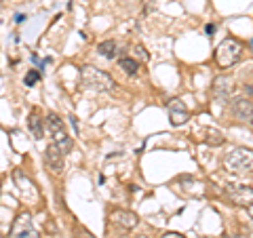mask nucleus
I'll return each instance as SVG.
<instances>
[{
  "label": "nucleus",
  "mask_w": 253,
  "mask_h": 238,
  "mask_svg": "<svg viewBox=\"0 0 253 238\" xmlns=\"http://www.w3.org/2000/svg\"><path fill=\"white\" fill-rule=\"evenodd\" d=\"M81 78H83V84L91 91L110 93V91H114V86H116L112 76L106 74L104 70H99V68H93V66H84L81 70Z\"/></svg>",
  "instance_id": "f257e3e1"
},
{
  "label": "nucleus",
  "mask_w": 253,
  "mask_h": 238,
  "mask_svg": "<svg viewBox=\"0 0 253 238\" xmlns=\"http://www.w3.org/2000/svg\"><path fill=\"white\" fill-rule=\"evenodd\" d=\"M224 169L228 173H251L253 171V150L234 148L224 156Z\"/></svg>",
  "instance_id": "f03ea898"
},
{
  "label": "nucleus",
  "mask_w": 253,
  "mask_h": 238,
  "mask_svg": "<svg viewBox=\"0 0 253 238\" xmlns=\"http://www.w3.org/2000/svg\"><path fill=\"white\" fill-rule=\"evenodd\" d=\"M44 126L46 131H49V137L53 139V144L57 146L63 154H68L70 150H72V139H70V135L66 131V124H63V120L57 116V114H46L44 118Z\"/></svg>",
  "instance_id": "7ed1b4c3"
},
{
  "label": "nucleus",
  "mask_w": 253,
  "mask_h": 238,
  "mask_svg": "<svg viewBox=\"0 0 253 238\" xmlns=\"http://www.w3.org/2000/svg\"><path fill=\"white\" fill-rule=\"evenodd\" d=\"M241 55H243V44L236 40V38L228 36L215 49V61L219 68H230L241 59Z\"/></svg>",
  "instance_id": "20e7f679"
},
{
  "label": "nucleus",
  "mask_w": 253,
  "mask_h": 238,
  "mask_svg": "<svg viewBox=\"0 0 253 238\" xmlns=\"http://www.w3.org/2000/svg\"><path fill=\"white\" fill-rule=\"evenodd\" d=\"M9 238H38V232L34 230L32 224V215L26 211H21L17 217H15L13 226H11V234Z\"/></svg>",
  "instance_id": "39448f33"
},
{
  "label": "nucleus",
  "mask_w": 253,
  "mask_h": 238,
  "mask_svg": "<svg viewBox=\"0 0 253 238\" xmlns=\"http://www.w3.org/2000/svg\"><path fill=\"white\" fill-rule=\"evenodd\" d=\"M13 179H15V186H17L19 194L26 198V202H38V188L34 186V181H32L30 175H26L21 169H15Z\"/></svg>",
  "instance_id": "423d86ee"
},
{
  "label": "nucleus",
  "mask_w": 253,
  "mask_h": 238,
  "mask_svg": "<svg viewBox=\"0 0 253 238\" xmlns=\"http://www.w3.org/2000/svg\"><path fill=\"white\" fill-rule=\"evenodd\" d=\"M230 110H232L234 118H239L241 122H245V124H253V99L245 97V95H239V97H234V99H232Z\"/></svg>",
  "instance_id": "0eeeda50"
},
{
  "label": "nucleus",
  "mask_w": 253,
  "mask_h": 238,
  "mask_svg": "<svg viewBox=\"0 0 253 238\" xmlns=\"http://www.w3.org/2000/svg\"><path fill=\"white\" fill-rule=\"evenodd\" d=\"M226 194L234 204H239V207H249V204H253V188H249V186L228 184Z\"/></svg>",
  "instance_id": "6e6552de"
},
{
  "label": "nucleus",
  "mask_w": 253,
  "mask_h": 238,
  "mask_svg": "<svg viewBox=\"0 0 253 238\" xmlns=\"http://www.w3.org/2000/svg\"><path fill=\"white\" fill-rule=\"evenodd\" d=\"M44 166L49 169L51 175H61L63 173L66 160H63V152L55 144H51L49 148L44 150Z\"/></svg>",
  "instance_id": "1a4fd4ad"
},
{
  "label": "nucleus",
  "mask_w": 253,
  "mask_h": 238,
  "mask_svg": "<svg viewBox=\"0 0 253 238\" xmlns=\"http://www.w3.org/2000/svg\"><path fill=\"white\" fill-rule=\"evenodd\" d=\"M167 112H169V120H171L173 126L186 124L188 118H190L188 108H186V104L181 99H171L169 104H167Z\"/></svg>",
  "instance_id": "9d476101"
},
{
  "label": "nucleus",
  "mask_w": 253,
  "mask_h": 238,
  "mask_svg": "<svg viewBox=\"0 0 253 238\" xmlns=\"http://www.w3.org/2000/svg\"><path fill=\"white\" fill-rule=\"evenodd\" d=\"M110 221H112L114 226H118L121 230H133V228L139 224V219H137L135 213L125 211V209H114V211H110Z\"/></svg>",
  "instance_id": "9b49d317"
},
{
  "label": "nucleus",
  "mask_w": 253,
  "mask_h": 238,
  "mask_svg": "<svg viewBox=\"0 0 253 238\" xmlns=\"http://www.w3.org/2000/svg\"><path fill=\"white\" fill-rule=\"evenodd\" d=\"M230 95H232V80L228 76H217L213 80V97L219 104H224V101L230 99Z\"/></svg>",
  "instance_id": "f8f14e48"
},
{
  "label": "nucleus",
  "mask_w": 253,
  "mask_h": 238,
  "mask_svg": "<svg viewBox=\"0 0 253 238\" xmlns=\"http://www.w3.org/2000/svg\"><path fill=\"white\" fill-rule=\"evenodd\" d=\"M28 126H30V131L32 135H34V139H42L44 137V120H42V116H41V110H32L30 112V118H28Z\"/></svg>",
  "instance_id": "ddd939ff"
},
{
  "label": "nucleus",
  "mask_w": 253,
  "mask_h": 238,
  "mask_svg": "<svg viewBox=\"0 0 253 238\" xmlns=\"http://www.w3.org/2000/svg\"><path fill=\"white\" fill-rule=\"evenodd\" d=\"M97 51H99L101 57H106V59H114L116 55H118V44H116V40H104V42H99Z\"/></svg>",
  "instance_id": "4468645a"
},
{
  "label": "nucleus",
  "mask_w": 253,
  "mask_h": 238,
  "mask_svg": "<svg viewBox=\"0 0 253 238\" xmlns=\"http://www.w3.org/2000/svg\"><path fill=\"white\" fill-rule=\"evenodd\" d=\"M118 66H121V70L125 74L129 76H135L139 72V61L133 59V57H121V61H118Z\"/></svg>",
  "instance_id": "2eb2a0df"
},
{
  "label": "nucleus",
  "mask_w": 253,
  "mask_h": 238,
  "mask_svg": "<svg viewBox=\"0 0 253 238\" xmlns=\"http://www.w3.org/2000/svg\"><path fill=\"white\" fill-rule=\"evenodd\" d=\"M205 139H207V144L213 146V148L224 144V135H221L217 129H209V131H207V137H205Z\"/></svg>",
  "instance_id": "dca6fc26"
},
{
  "label": "nucleus",
  "mask_w": 253,
  "mask_h": 238,
  "mask_svg": "<svg viewBox=\"0 0 253 238\" xmlns=\"http://www.w3.org/2000/svg\"><path fill=\"white\" fill-rule=\"evenodd\" d=\"M133 57L139 59V61H148L150 59V53L141 44H135V46H133Z\"/></svg>",
  "instance_id": "f3484780"
},
{
  "label": "nucleus",
  "mask_w": 253,
  "mask_h": 238,
  "mask_svg": "<svg viewBox=\"0 0 253 238\" xmlns=\"http://www.w3.org/2000/svg\"><path fill=\"white\" fill-rule=\"evenodd\" d=\"M38 78H41V74H38L36 70H30L26 74V78H23V82H26V86H34L38 82Z\"/></svg>",
  "instance_id": "a211bd4d"
},
{
  "label": "nucleus",
  "mask_w": 253,
  "mask_h": 238,
  "mask_svg": "<svg viewBox=\"0 0 253 238\" xmlns=\"http://www.w3.org/2000/svg\"><path fill=\"white\" fill-rule=\"evenodd\" d=\"M74 236L76 238H95L84 226H74Z\"/></svg>",
  "instance_id": "6ab92c4d"
},
{
  "label": "nucleus",
  "mask_w": 253,
  "mask_h": 238,
  "mask_svg": "<svg viewBox=\"0 0 253 238\" xmlns=\"http://www.w3.org/2000/svg\"><path fill=\"white\" fill-rule=\"evenodd\" d=\"M163 238H186V236H181L179 232H167V234H165Z\"/></svg>",
  "instance_id": "aec40b11"
},
{
  "label": "nucleus",
  "mask_w": 253,
  "mask_h": 238,
  "mask_svg": "<svg viewBox=\"0 0 253 238\" xmlns=\"http://www.w3.org/2000/svg\"><path fill=\"white\" fill-rule=\"evenodd\" d=\"M205 32H207V34L211 36V34H213V32H215V26H213V23H209V26H207V28H205Z\"/></svg>",
  "instance_id": "412c9836"
},
{
  "label": "nucleus",
  "mask_w": 253,
  "mask_h": 238,
  "mask_svg": "<svg viewBox=\"0 0 253 238\" xmlns=\"http://www.w3.org/2000/svg\"><path fill=\"white\" fill-rule=\"evenodd\" d=\"M23 19H26V15H17V17H15V21H17V23H21Z\"/></svg>",
  "instance_id": "4be33fe9"
},
{
  "label": "nucleus",
  "mask_w": 253,
  "mask_h": 238,
  "mask_svg": "<svg viewBox=\"0 0 253 238\" xmlns=\"http://www.w3.org/2000/svg\"><path fill=\"white\" fill-rule=\"evenodd\" d=\"M224 238H247V236H241V234H232V236H224Z\"/></svg>",
  "instance_id": "5701e85b"
},
{
  "label": "nucleus",
  "mask_w": 253,
  "mask_h": 238,
  "mask_svg": "<svg viewBox=\"0 0 253 238\" xmlns=\"http://www.w3.org/2000/svg\"><path fill=\"white\" fill-rule=\"evenodd\" d=\"M249 213H251V215H253V204H249Z\"/></svg>",
  "instance_id": "b1692460"
},
{
  "label": "nucleus",
  "mask_w": 253,
  "mask_h": 238,
  "mask_svg": "<svg viewBox=\"0 0 253 238\" xmlns=\"http://www.w3.org/2000/svg\"><path fill=\"white\" fill-rule=\"evenodd\" d=\"M137 238H148V236H137Z\"/></svg>",
  "instance_id": "393cba45"
},
{
  "label": "nucleus",
  "mask_w": 253,
  "mask_h": 238,
  "mask_svg": "<svg viewBox=\"0 0 253 238\" xmlns=\"http://www.w3.org/2000/svg\"><path fill=\"white\" fill-rule=\"evenodd\" d=\"M0 238H4V236H0Z\"/></svg>",
  "instance_id": "a878e982"
}]
</instances>
